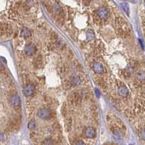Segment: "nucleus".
Masks as SVG:
<instances>
[{
  "label": "nucleus",
  "mask_w": 145,
  "mask_h": 145,
  "mask_svg": "<svg viewBox=\"0 0 145 145\" xmlns=\"http://www.w3.org/2000/svg\"><path fill=\"white\" fill-rule=\"evenodd\" d=\"M37 115L42 120H49L52 117V113L49 110L42 108V109H40L38 111Z\"/></svg>",
  "instance_id": "nucleus-1"
},
{
  "label": "nucleus",
  "mask_w": 145,
  "mask_h": 145,
  "mask_svg": "<svg viewBox=\"0 0 145 145\" xmlns=\"http://www.w3.org/2000/svg\"><path fill=\"white\" fill-rule=\"evenodd\" d=\"M97 15L101 19H106L110 16V11L105 7H99L97 11Z\"/></svg>",
  "instance_id": "nucleus-2"
},
{
  "label": "nucleus",
  "mask_w": 145,
  "mask_h": 145,
  "mask_svg": "<svg viewBox=\"0 0 145 145\" xmlns=\"http://www.w3.org/2000/svg\"><path fill=\"white\" fill-rule=\"evenodd\" d=\"M84 136L87 139H94L96 137V131L92 127H87L84 130Z\"/></svg>",
  "instance_id": "nucleus-3"
},
{
  "label": "nucleus",
  "mask_w": 145,
  "mask_h": 145,
  "mask_svg": "<svg viewBox=\"0 0 145 145\" xmlns=\"http://www.w3.org/2000/svg\"><path fill=\"white\" fill-rule=\"evenodd\" d=\"M36 52V48L33 44H28L25 47V53L28 56H32Z\"/></svg>",
  "instance_id": "nucleus-4"
},
{
  "label": "nucleus",
  "mask_w": 145,
  "mask_h": 145,
  "mask_svg": "<svg viewBox=\"0 0 145 145\" xmlns=\"http://www.w3.org/2000/svg\"><path fill=\"white\" fill-rule=\"evenodd\" d=\"M35 92V87L32 84L27 85L23 89V93L26 97H30L33 95V94Z\"/></svg>",
  "instance_id": "nucleus-5"
},
{
  "label": "nucleus",
  "mask_w": 145,
  "mask_h": 145,
  "mask_svg": "<svg viewBox=\"0 0 145 145\" xmlns=\"http://www.w3.org/2000/svg\"><path fill=\"white\" fill-rule=\"evenodd\" d=\"M92 69L97 74H101L104 71L103 65L99 63H94L92 65Z\"/></svg>",
  "instance_id": "nucleus-6"
},
{
  "label": "nucleus",
  "mask_w": 145,
  "mask_h": 145,
  "mask_svg": "<svg viewBox=\"0 0 145 145\" xmlns=\"http://www.w3.org/2000/svg\"><path fill=\"white\" fill-rule=\"evenodd\" d=\"M118 95L121 97H126L129 95V89L125 86H121L118 89Z\"/></svg>",
  "instance_id": "nucleus-7"
},
{
  "label": "nucleus",
  "mask_w": 145,
  "mask_h": 145,
  "mask_svg": "<svg viewBox=\"0 0 145 145\" xmlns=\"http://www.w3.org/2000/svg\"><path fill=\"white\" fill-rule=\"evenodd\" d=\"M69 99H70V101L71 102L72 104H77V103L79 102L80 95L77 92H74L70 96Z\"/></svg>",
  "instance_id": "nucleus-8"
},
{
  "label": "nucleus",
  "mask_w": 145,
  "mask_h": 145,
  "mask_svg": "<svg viewBox=\"0 0 145 145\" xmlns=\"http://www.w3.org/2000/svg\"><path fill=\"white\" fill-rule=\"evenodd\" d=\"M11 102L14 107H19L21 103V101H20V97L17 95H14L11 99Z\"/></svg>",
  "instance_id": "nucleus-9"
},
{
  "label": "nucleus",
  "mask_w": 145,
  "mask_h": 145,
  "mask_svg": "<svg viewBox=\"0 0 145 145\" xmlns=\"http://www.w3.org/2000/svg\"><path fill=\"white\" fill-rule=\"evenodd\" d=\"M70 83H71L72 86H78L81 83V79L78 76H75V77H72L70 80Z\"/></svg>",
  "instance_id": "nucleus-10"
},
{
  "label": "nucleus",
  "mask_w": 145,
  "mask_h": 145,
  "mask_svg": "<svg viewBox=\"0 0 145 145\" xmlns=\"http://www.w3.org/2000/svg\"><path fill=\"white\" fill-rule=\"evenodd\" d=\"M21 36L25 38H28L31 36V32L26 28H23L21 31Z\"/></svg>",
  "instance_id": "nucleus-11"
},
{
  "label": "nucleus",
  "mask_w": 145,
  "mask_h": 145,
  "mask_svg": "<svg viewBox=\"0 0 145 145\" xmlns=\"http://www.w3.org/2000/svg\"><path fill=\"white\" fill-rule=\"evenodd\" d=\"M136 79L139 81H144L145 80V73L143 71H139L136 76Z\"/></svg>",
  "instance_id": "nucleus-12"
},
{
  "label": "nucleus",
  "mask_w": 145,
  "mask_h": 145,
  "mask_svg": "<svg viewBox=\"0 0 145 145\" xmlns=\"http://www.w3.org/2000/svg\"><path fill=\"white\" fill-rule=\"evenodd\" d=\"M94 37H95L94 33V31H93L92 30H91V29L88 30L87 32H86V38H87V39L89 40V41H92L94 39Z\"/></svg>",
  "instance_id": "nucleus-13"
},
{
  "label": "nucleus",
  "mask_w": 145,
  "mask_h": 145,
  "mask_svg": "<svg viewBox=\"0 0 145 145\" xmlns=\"http://www.w3.org/2000/svg\"><path fill=\"white\" fill-rule=\"evenodd\" d=\"M54 11L55 12V13L57 14V15L60 14L63 12V10H62L60 6V5H57V4L54 5Z\"/></svg>",
  "instance_id": "nucleus-14"
},
{
  "label": "nucleus",
  "mask_w": 145,
  "mask_h": 145,
  "mask_svg": "<svg viewBox=\"0 0 145 145\" xmlns=\"http://www.w3.org/2000/svg\"><path fill=\"white\" fill-rule=\"evenodd\" d=\"M121 7H122L123 10H124L125 13H126L128 15L129 14V6H128V4L126 3H122L121 4Z\"/></svg>",
  "instance_id": "nucleus-15"
},
{
  "label": "nucleus",
  "mask_w": 145,
  "mask_h": 145,
  "mask_svg": "<svg viewBox=\"0 0 145 145\" xmlns=\"http://www.w3.org/2000/svg\"><path fill=\"white\" fill-rule=\"evenodd\" d=\"M35 126H36V123H35L34 120H31V121L29 122V123H28V129H32L35 128Z\"/></svg>",
  "instance_id": "nucleus-16"
},
{
  "label": "nucleus",
  "mask_w": 145,
  "mask_h": 145,
  "mask_svg": "<svg viewBox=\"0 0 145 145\" xmlns=\"http://www.w3.org/2000/svg\"><path fill=\"white\" fill-rule=\"evenodd\" d=\"M140 136L142 138V139H143L144 141H145V129H143L141 133H140Z\"/></svg>",
  "instance_id": "nucleus-17"
},
{
  "label": "nucleus",
  "mask_w": 145,
  "mask_h": 145,
  "mask_svg": "<svg viewBox=\"0 0 145 145\" xmlns=\"http://www.w3.org/2000/svg\"><path fill=\"white\" fill-rule=\"evenodd\" d=\"M95 92H96V95H97V97L99 98V97H100V93H99V90H98V89H96V90H95Z\"/></svg>",
  "instance_id": "nucleus-18"
},
{
  "label": "nucleus",
  "mask_w": 145,
  "mask_h": 145,
  "mask_svg": "<svg viewBox=\"0 0 145 145\" xmlns=\"http://www.w3.org/2000/svg\"><path fill=\"white\" fill-rule=\"evenodd\" d=\"M3 139H4V135H3V133H1L0 132V141H1Z\"/></svg>",
  "instance_id": "nucleus-19"
},
{
  "label": "nucleus",
  "mask_w": 145,
  "mask_h": 145,
  "mask_svg": "<svg viewBox=\"0 0 145 145\" xmlns=\"http://www.w3.org/2000/svg\"><path fill=\"white\" fill-rule=\"evenodd\" d=\"M2 68H3V65H2V63H1L0 62V70H1Z\"/></svg>",
  "instance_id": "nucleus-20"
},
{
  "label": "nucleus",
  "mask_w": 145,
  "mask_h": 145,
  "mask_svg": "<svg viewBox=\"0 0 145 145\" xmlns=\"http://www.w3.org/2000/svg\"></svg>",
  "instance_id": "nucleus-21"
}]
</instances>
